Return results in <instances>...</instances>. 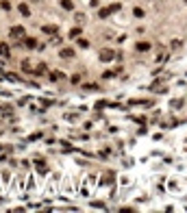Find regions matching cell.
I'll list each match as a JSON object with an SVG mask.
<instances>
[{
	"instance_id": "obj_1",
	"label": "cell",
	"mask_w": 187,
	"mask_h": 213,
	"mask_svg": "<svg viewBox=\"0 0 187 213\" xmlns=\"http://www.w3.org/2000/svg\"><path fill=\"white\" fill-rule=\"evenodd\" d=\"M98 57H100V61H102V63H109V61H113V59H115V50H111V48H102Z\"/></svg>"
},
{
	"instance_id": "obj_2",
	"label": "cell",
	"mask_w": 187,
	"mask_h": 213,
	"mask_svg": "<svg viewBox=\"0 0 187 213\" xmlns=\"http://www.w3.org/2000/svg\"><path fill=\"white\" fill-rule=\"evenodd\" d=\"M24 33H26L24 26H13V28H11V37H13V39H24Z\"/></svg>"
},
{
	"instance_id": "obj_3",
	"label": "cell",
	"mask_w": 187,
	"mask_h": 213,
	"mask_svg": "<svg viewBox=\"0 0 187 213\" xmlns=\"http://www.w3.org/2000/svg\"><path fill=\"white\" fill-rule=\"evenodd\" d=\"M42 33L54 35V33H59V26H54V24H44V26H42Z\"/></svg>"
},
{
	"instance_id": "obj_4",
	"label": "cell",
	"mask_w": 187,
	"mask_h": 213,
	"mask_svg": "<svg viewBox=\"0 0 187 213\" xmlns=\"http://www.w3.org/2000/svg\"><path fill=\"white\" fill-rule=\"evenodd\" d=\"M74 54H76V52H74L72 48H61V50H59V57H61V59H72Z\"/></svg>"
},
{
	"instance_id": "obj_5",
	"label": "cell",
	"mask_w": 187,
	"mask_h": 213,
	"mask_svg": "<svg viewBox=\"0 0 187 213\" xmlns=\"http://www.w3.org/2000/svg\"><path fill=\"white\" fill-rule=\"evenodd\" d=\"M22 46H26V48L33 50V48H37V39H33V37H24V39H22Z\"/></svg>"
},
{
	"instance_id": "obj_6",
	"label": "cell",
	"mask_w": 187,
	"mask_h": 213,
	"mask_svg": "<svg viewBox=\"0 0 187 213\" xmlns=\"http://www.w3.org/2000/svg\"><path fill=\"white\" fill-rule=\"evenodd\" d=\"M150 48H152V46H150L148 42H139V43H135V50H137V52H148Z\"/></svg>"
},
{
	"instance_id": "obj_7",
	"label": "cell",
	"mask_w": 187,
	"mask_h": 213,
	"mask_svg": "<svg viewBox=\"0 0 187 213\" xmlns=\"http://www.w3.org/2000/svg\"><path fill=\"white\" fill-rule=\"evenodd\" d=\"M18 9H20V13H22L24 18H31V9H28V4H24V2H22Z\"/></svg>"
},
{
	"instance_id": "obj_8",
	"label": "cell",
	"mask_w": 187,
	"mask_h": 213,
	"mask_svg": "<svg viewBox=\"0 0 187 213\" xmlns=\"http://www.w3.org/2000/svg\"><path fill=\"white\" fill-rule=\"evenodd\" d=\"M81 33H83V28H81V26L72 28V31H70V39H76V37H81Z\"/></svg>"
},
{
	"instance_id": "obj_9",
	"label": "cell",
	"mask_w": 187,
	"mask_h": 213,
	"mask_svg": "<svg viewBox=\"0 0 187 213\" xmlns=\"http://www.w3.org/2000/svg\"><path fill=\"white\" fill-rule=\"evenodd\" d=\"M133 15H135L137 20H141V18H146V11L139 9V7H135V9H133Z\"/></svg>"
},
{
	"instance_id": "obj_10",
	"label": "cell",
	"mask_w": 187,
	"mask_h": 213,
	"mask_svg": "<svg viewBox=\"0 0 187 213\" xmlns=\"http://www.w3.org/2000/svg\"><path fill=\"white\" fill-rule=\"evenodd\" d=\"M61 7H63L65 11H72V9H74V2H72V0H61Z\"/></svg>"
},
{
	"instance_id": "obj_11",
	"label": "cell",
	"mask_w": 187,
	"mask_h": 213,
	"mask_svg": "<svg viewBox=\"0 0 187 213\" xmlns=\"http://www.w3.org/2000/svg\"><path fill=\"white\" fill-rule=\"evenodd\" d=\"M109 15H111V11H109V9H100V13H98V18H100V20H107Z\"/></svg>"
},
{
	"instance_id": "obj_12",
	"label": "cell",
	"mask_w": 187,
	"mask_h": 213,
	"mask_svg": "<svg viewBox=\"0 0 187 213\" xmlns=\"http://www.w3.org/2000/svg\"><path fill=\"white\" fill-rule=\"evenodd\" d=\"M0 54H2V57H4V54L9 57V46H7V43H0Z\"/></svg>"
},
{
	"instance_id": "obj_13",
	"label": "cell",
	"mask_w": 187,
	"mask_h": 213,
	"mask_svg": "<svg viewBox=\"0 0 187 213\" xmlns=\"http://www.w3.org/2000/svg\"><path fill=\"white\" fill-rule=\"evenodd\" d=\"M48 70V65L46 63H39V65H37V70H35V72H37V74H44V72H46Z\"/></svg>"
},
{
	"instance_id": "obj_14",
	"label": "cell",
	"mask_w": 187,
	"mask_h": 213,
	"mask_svg": "<svg viewBox=\"0 0 187 213\" xmlns=\"http://www.w3.org/2000/svg\"><path fill=\"white\" fill-rule=\"evenodd\" d=\"M0 7H2L4 11H9V9H11V2H9V0H2V2H0Z\"/></svg>"
},
{
	"instance_id": "obj_15",
	"label": "cell",
	"mask_w": 187,
	"mask_h": 213,
	"mask_svg": "<svg viewBox=\"0 0 187 213\" xmlns=\"http://www.w3.org/2000/svg\"><path fill=\"white\" fill-rule=\"evenodd\" d=\"M109 11H111V13H118V11H120V4H118V2H115V4H111V7H109Z\"/></svg>"
},
{
	"instance_id": "obj_16",
	"label": "cell",
	"mask_w": 187,
	"mask_h": 213,
	"mask_svg": "<svg viewBox=\"0 0 187 213\" xmlns=\"http://www.w3.org/2000/svg\"><path fill=\"white\" fill-rule=\"evenodd\" d=\"M78 83H81V76L74 74V76H72V85H78Z\"/></svg>"
},
{
	"instance_id": "obj_17",
	"label": "cell",
	"mask_w": 187,
	"mask_h": 213,
	"mask_svg": "<svg viewBox=\"0 0 187 213\" xmlns=\"http://www.w3.org/2000/svg\"><path fill=\"white\" fill-rule=\"evenodd\" d=\"M78 46H81V48H87V46H89V43L85 42V39H78Z\"/></svg>"
},
{
	"instance_id": "obj_18",
	"label": "cell",
	"mask_w": 187,
	"mask_h": 213,
	"mask_svg": "<svg viewBox=\"0 0 187 213\" xmlns=\"http://www.w3.org/2000/svg\"><path fill=\"white\" fill-rule=\"evenodd\" d=\"M31 2H39V0H31Z\"/></svg>"
}]
</instances>
